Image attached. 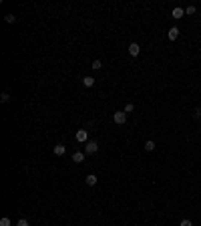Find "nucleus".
<instances>
[{
    "label": "nucleus",
    "mask_w": 201,
    "mask_h": 226,
    "mask_svg": "<svg viewBox=\"0 0 201 226\" xmlns=\"http://www.w3.org/2000/svg\"><path fill=\"white\" fill-rule=\"evenodd\" d=\"M99 152V143L97 141H87V146H85V153L87 155H93V153Z\"/></svg>",
    "instance_id": "nucleus-1"
},
{
    "label": "nucleus",
    "mask_w": 201,
    "mask_h": 226,
    "mask_svg": "<svg viewBox=\"0 0 201 226\" xmlns=\"http://www.w3.org/2000/svg\"><path fill=\"white\" fill-rule=\"evenodd\" d=\"M113 119H115V123H119V125H123V123L127 121V113H125V111H115Z\"/></svg>",
    "instance_id": "nucleus-2"
},
{
    "label": "nucleus",
    "mask_w": 201,
    "mask_h": 226,
    "mask_svg": "<svg viewBox=\"0 0 201 226\" xmlns=\"http://www.w3.org/2000/svg\"><path fill=\"white\" fill-rule=\"evenodd\" d=\"M87 140H88V131L87 129H79V131H76V141H79V143H85Z\"/></svg>",
    "instance_id": "nucleus-3"
},
{
    "label": "nucleus",
    "mask_w": 201,
    "mask_h": 226,
    "mask_svg": "<svg viewBox=\"0 0 201 226\" xmlns=\"http://www.w3.org/2000/svg\"><path fill=\"white\" fill-rule=\"evenodd\" d=\"M129 53H131V57H139L141 47L137 45V42H131V45H129Z\"/></svg>",
    "instance_id": "nucleus-4"
},
{
    "label": "nucleus",
    "mask_w": 201,
    "mask_h": 226,
    "mask_svg": "<svg viewBox=\"0 0 201 226\" xmlns=\"http://www.w3.org/2000/svg\"><path fill=\"white\" fill-rule=\"evenodd\" d=\"M85 155H87L85 152H74V153H73V162H76V164H82V162H85Z\"/></svg>",
    "instance_id": "nucleus-5"
},
{
    "label": "nucleus",
    "mask_w": 201,
    "mask_h": 226,
    "mask_svg": "<svg viewBox=\"0 0 201 226\" xmlns=\"http://www.w3.org/2000/svg\"><path fill=\"white\" fill-rule=\"evenodd\" d=\"M169 40H177V36H179V28L173 27V28H169V33H167Z\"/></svg>",
    "instance_id": "nucleus-6"
},
{
    "label": "nucleus",
    "mask_w": 201,
    "mask_h": 226,
    "mask_svg": "<svg viewBox=\"0 0 201 226\" xmlns=\"http://www.w3.org/2000/svg\"><path fill=\"white\" fill-rule=\"evenodd\" d=\"M183 14H185V10H183V8H179V6H175V8H173V18H175V20L183 18Z\"/></svg>",
    "instance_id": "nucleus-7"
},
{
    "label": "nucleus",
    "mask_w": 201,
    "mask_h": 226,
    "mask_svg": "<svg viewBox=\"0 0 201 226\" xmlns=\"http://www.w3.org/2000/svg\"><path fill=\"white\" fill-rule=\"evenodd\" d=\"M54 155H64V152H67V147L62 146V143H58V146H54Z\"/></svg>",
    "instance_id": "nucleus-8"
},
{
    "label": "nucleus",
    "mask_w": 201,
    "mask_h": 226,
    "mask_svg": "<svg viewBox=\"0 0 201 226\" xmlns=\"http://www.w3.org/2000/svg\"><path fill=\"white\" fill-rule=\"evenodd\" d=\"M85 182H87V186H94V184H97V182H99V178H97V176H94V174H88V176H87V180H85Z\"/></svg>",
    "instance_id": "nucleus-9"
},
{
    "label": "nucleus",
    "mask_w": 201,
    "mask_h": 226,
    "mask_svg": "<svg viewBox=\"0 0 201 226\" xmlns=\"http://www.w3.org/2000/svg\"><path fill=\"white\" fill-rule=\"evenodd\" d=\"M82 85H85V87H93V85H94V79L88 75V77H85V79H82Z\"/></svg>",
    "instance_id": "nucleus-10"
},
{
    "label": "nucleus",
    "mask_w": 201,
    "mask_h": 226,
    "mask_svg": "<svg viewBox=\"0 0 201 226\" xmlns=\"http://www.w3.org/2000/svg\"><path fill=\"white\" fill-rule=\"evenodd\" d=\"M4 20H6L8 24H14V22H16V16H14V14H6V16H4Z\"/></svg>",
    "instance_id": "nucleus-11"
},
{
    "label": "nucleus",
    "mask_w": 201,
    "mask_h": 226,
    "mask_svg": "<svg viewBox=\"0 0 201 226\" xmlns=\"http://www.w3.org/2000/svg\"><path fill=\"white\" fill-rule=\"evenodd\" d=\"M145 149H147V152H153V149H155V141H153V140H149L147 143H145Z\"/></svg>",
    "instance_id": "nucleus-12"
},
{
    "label": "nucleus",
    "mask_w": 201,
    "mask_h": 226,
    "mask_svg": "<svg viewBox=\"0 0 201 226\" xmlns=\"http://www.w3.org/2000/svg\"><path fill=\"white\" fill-rule=\"evenodd\" d=\"M91 67H93L94 71H99L100 67H103V63H100V61H99V59H94V61H93V65H91Z\"/></svg>",
    "instance_id": "nucleus-13"
},
{
    "label": "nucleus",
    "mask_w": 201,
    "mask_h": 226,
    "mask_svg": "<svg viewBox=\"0 0 201 226\" xmlns=\"http://www.w3.org/2000/svg\"><path fill=\"white\" fill-rule=\"evenodd\" d=\"M0 101H2V103H8V101H10V95H8L6 91H4V93L0 95Z\"/></svg>",
    "instance_id": "nucleus-14"
},
{
    "label": "nucleus",
    "mask_w": 201,
    "mask_h": 226,
    "mask_svg": "<svg viewBox=\"0 0 201 226\" xmlns=\"http://www.w3.org/2000/svg\"><path fill=\"white\" fill-rule=\"evenodd\" d=\"M133 109H135V105H133V103H127V105H125V109H123V111H125V113H131V111H133Z\"/></svg>",
    "instance_id": "nucleus-15"
},
{
    "label": "nucleus",
    "mask_w": 201,
    "mask_h": 226,
    "mask_svg": "<svg viewBox=\"0 0 201 226\" xmlns=\"http://www.w3.org/2000/svg\"><path fill=\"white\" fill-rule=\"evenodd\" d=\"M16 226H28V220L26 218H20L18 222H16Z\"/></svg>",
    "instance_id": "nucleus-16"
},
{
    "label": "nucleus",
    "mask_w": 201,
    "mask_h": 226,
    "mask_svg": "<svg viewBox=\"0 0 201 226\" xmlns=\"http://www.w3.org/2000/svg\"><path fill=\"white\" fill-rule=\"evenodd\" d=\"M0 226H10V218H2L0 220Z\"/></svg>",
    "instance_id": "nucleus-17"
},
{
    "label": "nucleus",
    "mask_w": 201,
    "mask_h": 226,
    "mask_svg": "<svg viewBox=\"0 0 201 226\" xmlns=\"http://www.w3.org/2000/svg\"><path fill=\"white\" fill-rule=\"evenodd\" d=\"M185 14H195V6H187L185 8Z\"/></svg>",
    "instance_id": "nucleus-18"
},
{
    "label": "nucleus",
    "mask_w": 201,
    "mask_h": 226,
    "mask_svg": "<svg viewBox=\"0 0 201 226\" xmlns=\"http://www.w3.org/2000/svg\"><path fill=\"white\" fill-rule=\"evenodd\" d=\"M179 226H193V224H191V220H181Z\"/></svg>",
    "instance_id": "nucleus-19"
},
{
    "label": "nucleus",
    "mask_w": 201,
    "mask_h": 226,
    "mask_svg": "<svg viewBox=\"0 0 201 226\" xmlns=\"http://www.w3.org/2000/svg\"><path fill=\"white\" fill-rule=\"evenodd\" d=\"M195 117H197V119H201V107H197V109H195Z\"/></svg>",
    "instance_id": "nucleus-20"
}]
</instances>
